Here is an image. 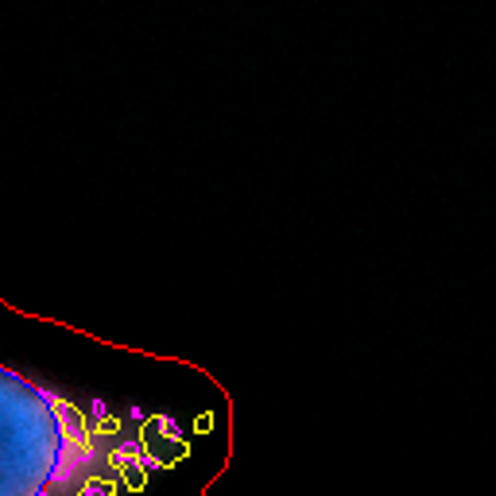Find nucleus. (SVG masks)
<instances>
[{
    "label": "nucleus",
    "instance_id": "obj_1",
    "mask_svg": "<svg viewBox=\"0 0 496 496\" xmlns=\"http://www.w3.org/2000/svg\"><path fill=\"white\" fill-rule=\"evenodd\" d=\"M147 466L140 438L0 365V496H120L144 485Z\"/></svg>",
    "mask_w": 496,
    "mask_h": 496
}]
</instances>
